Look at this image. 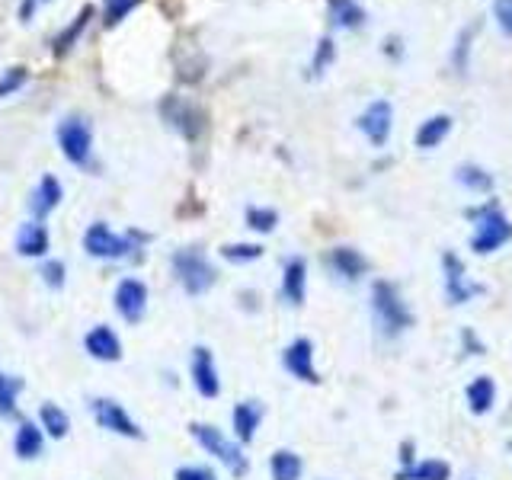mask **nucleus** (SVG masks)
Returning a JSON list of instances; mask_svg holds the SVG:
<instances>
[{
  "instance_id": "obj_26",
  "label": "nucleus",
  "mask_w": 512,
  "mask_h": 480,
  "mask_svg": "<svg viewBox=\"0 0 512 480\" xmlns=\"http://www.w3.org/2000/svg\"><path fill=\"white\" fill-rule=\"evenodd\" d=\"M330 20L343 29H356V26H362L365 13L356 0H330Z\"/></svg>"
},
{
  "instance_id": "obj_14",
  "label": "nucleus",
  "mask_w": 512,
  "mask_h": 480,
  "mask_svg": "<svg viewBox=\"0 0 512 480\" xmlns=\"http://www.w3.org/2000/svg\"><path fill=\"white\" fill-rule=\"evenodd\" d=\"M442 266H445V295L452 304H468L477 292L480 285L477 282H468V276H464V266L455 253H445L442 256Z\"/></svg>"
},
{
  "instance_id": "obj_13",
  "label": "nucleus",
  "mask_w": 512,
  "mask_h": 480,
  "mask_svg": "<svg viewBox=\"0 0 512 480\" xmlns=\"http://www.w3.org/2000/svg\"><path fill=\"white\" fill-rule=\"evenodd\" d=\"M84 349H87V356L96 362H119L122 359V340L109 324L90 327L84 336Z\"/></svg>"
},
{
  "instance_id": "obj_31",
  "label": "nucleus",
  "mask_w": 512,
  "mask_h": 480,
  "mask_svg": "<svg viewBox=\"0 0 512 480\" xmlns=\"http://www.w3.org/2000/svg\"><path fill=\"white\" fill-rule=\"evenodd\" d=\"M276 224H279V215L272 212V208H247V228L269 234V231H276Z\"/></svg>"
},
{
  "instance_id": "obj_30",
  "label": "nucleus",
  "mask_w": 512,
  "mask_h": 480,
  "mask_svg": "<svg viewBox=\"0 0 512 480\" xmlns=\"http://www.w3.org/2000/svg\"><path fill=\"white\" fill-rule=\"evenodd\" d=\"M221 256L228 263H253V260H260V256H263V247L260 244H224Z\"/></svg>"
},
{
  "instance_id": "obj_29",
  "label": "nucleus",
  "mask_w": 512,
  "mask_h": 480,
  "mask_svg": "<svg viewBox=\"0 0 512 480\" xmlns=\"http://www.w3.org/2000/svg\"><path fill=\"white\" fill-rule=\"evenodd\" d=\"M455 180L468 189V192H490L493 189V176L484 167H474V164H461Z\"/></svg>"
},
{
  "instance_id": "obj_7",
  "label": "nucleus",
  "mask_w": 512,
  "mask_h": 480,
  "mask_svg": "<svg viewBox=\"0 0 512 480\" xmlns=\"http://www.w3.org/2000/svg\"><path fill=\"white\" fill-rule=\"evenodd\" d=\"M512 237V224L509 218L500 212V208H484V212H477V231L471 237V250L474 253H493L500 250L506 240Z\"/></svg>"
},
{
  "instance_id": "obj_37",
  "label": "nucleus",
  "mask_w": 512,
  "mask_h": 480,
  "mask_svg": "<svg viewBox=\"0 0 512 480\" xmlns=\"http://www.w3.org/2000/svg\"><path fill=\"white\" fill-rule=\"evenodd\" d=\"M493 13H496L500 29L506 32V36H512V0H493Z\"/></svg>"
},
{
  "instance_id": "obj_17",
  "label": "nucleus",
  "mask_w": 512,
  "mask_h": 480,
  "mask_svg": "<svg viewBox=\"0 0 512 480\" xmlns=\"http://www.w3.org/2000/svg\"><path fill=\"white\" fill-rule=\"evenodd\" d=\"M48 250H52V237H48L45 224L42 221L23 224L20 234H16V253L26 256V260H39Z\"/></svg>"
},
{
  "instance_id": "obj_24",
  "label": "nucleus",
  "mask_w": 512,
  "mask_h": 480,
  "mask_svg": "<svg viewBox=\"0 0 512 480\" xmlns=\"http://www.w3.org/2000/svg\"><path fill=\"white\" fill-rule=\"evenodd\" d=\"M493 400H496V384L487 378V375H480L468 384V407L471 413H487L493 407Z\"/></svg>"
},
{
  "instance_id": "obj_5",
  "label": "nucleus",
  "mask_w": 512,
  "mask_h": 480,
  "mask_svg": "<svg viewBox=\"0 0 512 480\" xmlns=\"http://www.w3.org/2000/svg\"><path fill=\"white\" fill-rule=\"evenodd\" d=\"M93 420L100 429L112 432V436H122V439H144V429L138 426V420L132 413H128L119 400H112V397H96L93 404Z\"/></svg>"
},
{
  "instance_id": "obj_6",
  "label": "nucleus",
  "mask_w": 512,
  "mask_h": 480,
  "mask_svg": "<svg viewBox=\"0 0 512 480\" xmlns=\"http://www.w3.org/2000/svg\"><path fill=\"white\" fill-rule=\"evenodd\" d=\"M58 148L61 154L71 160L74 167H87L90 164V154H93V132H90V125L84 119H64L58 125Z\"/></svg>"
},
{
  "instance_id": "obj_35",
  "label": "nucleus",
  "mask_w": 512,
  "mask_h": 480,
  "mask_svg": "<svg viewBox=\"0 0 512 480\" xmlns=\"http://www.w3.org/2000/svg\"><path fill=\"white\" fill-rule=\"evenodd\" d=\"M64 263L61 260H48L45 266H42V282L48 285V288H64Z\"/></svg>"
},
{
  "instance_id": "obj_15",
  "label": "nucleus",
  "mask_w": 512,
  "mask_h": 480,
  "mask_svg": "<svg viewBox=\"0 0 512 480\" xmlns=\"http://www.w3.org/2000/svg\"><path fill=\"white\" fill-rule=\"evenodd\" d=\"M61 196H64V189H61V183L55 180V176L52 173L42 176L39 186L32 189V196H29V212H32V218L42 221V218L52 215L55 208H58V202H61Z\"/></svg>"
},
{
  "instance_id": "obj_32",
  "label": "nucleus",
  "mask_w": 512,
  "mask_h": 480,
  "mask_svg": "<svg viewBox=\"0 0 512 480\" xmlns=\"http://www.w3.org/2000/svg\"><path fill=\"white\" fill-rule=\"evenodd\" d=\"M474 32H477V26H468V29H461V36H458L455 55H452V64H455V71H458V74H468V55H471V39H474Z\"/></svg>"
},
{
  "instance_id": "obj_27",
  "label": "nucleus",
  "mask_w": 512,
  "mask_h": 480,
  "mask_svg": "<svg viewBox=\"0 0 512 480\" xmlns=\"http://www.w3.org/2000/svg\"><path fill=\"white\" fill-rule=\"evenodd\" d=\"M448 464L445 461H420L410 464V468L397 471V480H448Z\"/></svg>"
},
{
  "instance_id": "obj_36",
  "label": "nucleus",
  "mask_w": 512,
  "mask_h": 480,
  "mask_svg": "<svg viewBox=\"0 0 512 480\" xmlns=\"http://www.w3.org/2000/svg\"><path fill=\"white\" fill-rule=\"evenodd\" d=\"M173 480H218L212 468H202V464H183V468H176Z\"/></svg>"
},
{
  "instance_id": "obj_12",
  "label": "nucleus",
  "mask_w": 512,
  "mask_h": 480,
  "mask_svg": "<svg viewBox=\"0 0 512 480\" xmlns=\"http://www.w3.org/2000/svg\"><path fill=\"white\" fill-rule=\"evenodd\" d=\"M391 122H394V112H391V103L388 100H375L372 106H368L362 116H359V128L362 135L375 144V148H381V144H388L391 138Z\"/></svg>"
},
{
  "instance_id": "obj_25",
  "label": "nucleus",
  "mask_w": 512,
  "mask_h": 480,
  "mask_svg": "<svg viewBox=\"0 0 512 480\" xmlns=\"http://www.w3.org/2000/svg\"><path fill=\"white\" fill-rule=\"evenodd\" d=\"M23 394V378L0 372V420L16 416V400Z\"/></svg>"
},
{
  "instance_id": "obj_2",
  "label": "nucleus",
  "mask_w": 512,
  "mask_h": 480,
  "mask_svg": "<svg viewBox=\"0 0 512 480\" xmlns=\"http://www.w3.org/2000/svg\"><path fill=\"white\" fill-rule=\"evenodd\" d=\"M189 432H192V439H196L208 455L212 458H218L224 468H228L231 474H237V477H244L247 474V455L240 452V445L237 442H231L224 432L218 429V426H208V423H192L189 426Z\"/></svg>"
},
{
  "instance_id": "obj_20",
  "label": "nucleus",
  "mask_w": 512,
  "mask_h": 480,
  "mask_svg": "<svg viewBox=\"0 0 512 480\" xmlns=\"http://www.w3.org/2000/svg\"><path fill=\"white\" fill-rule=\"evenodd\" d=\"M330 266H333L336 276H343V279H349V282L362 279L365 272H368V260H365V256H362L359 250H352V247H333V253H330Z\"/></svg>"
},
{
  "instance_id": "obj_8",
  "label": "nucleus",
  "mask_w": 512,
  "mask_h": 480,
  "mask_svg": "<svg viewBox=\"0 0 512 480\" xmlns=\"http://www.w3.org/2000/svg\"><path fill=\"white\" fill-rule=\"evenodd\" d=\"M160 112H164V119H167L186 141H196V138L202 135L205 116H202V109H199L196 103L180 100V96H167L164 106H160Z\"/></svg>"
},
{
  "instance_id": "obj_10",
  "label": "nucleus",
  "mask_w": 512,
  "mask_h": 480,
  "mask_svg": "<svg viewBox=\"0 0 512 480\" xmlns=\"http://www.w3.org/2000/svg\"><path fill=\"white\" fill-rule=\"evenodd\" d=\"M189 375H192V384H196V391L212 400L221 394V378H218V365H215V356L208 346H196L192 349V359H189Z\"/></svg>"
},
{
  "instance_id": "obj_33",
  "label": "nucleus",
  "mask_w": 512,
  "mask_h": 480,
  "mask_svg": "<svg viewBox=\"0 0 512 480\" xmlns=\"http://www.w3.org/2000/svg\"><path fill=\"white\" fill-rule=\"evenodd\" d=\"M138 7V0H106V26H116L122 23L128 13H132Z\"/></svg>"
},
{
  "instance_id": "obj_11",
  "label": "nucleus",
  "mask_w": 512,
  "mask_h": 480,
  "mask_svg": "<svg viewBox=\"0 0 512 480\" xmlns=\"http://www.w3.org/2000/svg\"><path fill=\"white\" fill-rule=\"evenodd\" d=\"M282 365H285V372L304 381V384H317L320 375H317V368H314V343L311 340H304V336H298V340H292L285 346L282 352Z\"/></svg>"
},
{
  "instance_id": "obj_19",
  "label": "nucleus",
  "mask_w": 512,
  "mask_h": 480,
  "mask_svg": "<svg viewBox=\"0 0 512 480\" xmlns=\"http://www.w3.org/2000/svg\"><path fill=\"white\" fill-rule=\"evenodd\" d=\"M42 448H45V432H42V426L32 423V420H23L20 429H16V436H13V452H16V458L32 461V458L42 455Z\"/></svg>"
},
{
  "instance_id": "obj_4",
  "label": "nucleus",
  "mask_w": 512,
  "mask_h": 480,
  "mask_svg": "<svg viewBox=\"0 0 512 480\" xmlns=\"http://www.w3.org/2000/svg\"><path fill=\"white\" fill-rule=\"evenodd\" d=\"M135 240H144L141 234H116L109 224L96 221L84 231V250L93 260H125L128 253L135 250Z\"/></svg>"
},
{
  "instance_id": "obj_22",
  "label": "nucleus",
  "mask_w": 512,
  "mask_h": 480,
  "mask_svg": "<svg viewBox=\"0 0 512 480\" xmlns=\"http://www.w3.org/2000/svg\"><path fill=\"white\" fill-rule=\"evenodd\" d=\"M39 426H42L45 436L64 439L71 432V416L64 413L58 404H42V410H39Z\"/></svg>"
},
{
  "instance_id": "obj_9",
  "label": "nucleus",
  "mask_w": 512,
  "mask_h": 480,
  "mask_svg": "<svg viewBox=\"0 0 512 480\" xmlns=\"http://www.w3.org/2000/svg\"><path fill=\"white\" fill-rule=\"evenodd\" d=\"M112 301H116V311L125 324H141L144 314H148V285L135 276H128L116 285Z\"/></svg>"
},
{
  "instance_id": "obj_38",
  "label": "nucleus",
  "mask_w": 512,
  "mask_h": 480,
  "mask_svg": "<svg viewBox=\"0 0 512 480\" xmlns=\"http://www.w3.org/2000/svg\"><path fill=\"white\" fill-rule=\"evenodd\" d=\"M333 61V42L330 39H320L317 45V55H314V74H320Z\"/></svg>"
},
{
  "instance_id": "obj_3",
  "label": "nucleus",
  "mask_w": 512,
  "mask_h": 480,
  "mask_svg": "<svg viewBox=\"0 0 512 480\" xmlns=\"http://www.w3.org/2000/svg\"><path fill=\"white\" fill-rule=\"evenodd\" d=\"M173 276L183 285L186 295H205L215 285V269L205 260V253L196 247L173 253Z\"/></svg>"
},
{
  "instance_id": "obj_16",
  "label": "nucleus",
  "mask_w": 512,
  "mask_h": 480,
  "mask_svg": "<svg viewBox=\"0 0 512 480\" xmlns=\"http://www.w3.org/2000/svg\"><path fill=\"white\" fill-rule=\"evenodd\" d=\"M263 404L260 400H240V404L234 407V413H231V423H234V436H237V442H253V436H256V429H260V423H263Z\"/></svg>"
},
{
  "instance_id": "obj_21",
  "label": "nucleus",
  "mask_w": 512,
  "mask_h": 480,
  "mask_svg": "<svg viewBox=\"0 0 512 480\" xmlns=\"http://www.w3.org/2000/svg\"><path fill=\"white\" fill-rule=\"evenodd\" d=\"M448 132H452V116H432L416 128V148H439Z\"/></svg>"
},
{
  "instance_id": "obj_23",
  "label": "nucleus",
  "mask_w": 512,
  "mask_h": 480,
  "mask_svg": "<svg viewBox=\"0 0 512 480\" xmlns=\"http://www.w3.org/2000/svg\"><path fill=\"white\" fill-rule=\"evenodd\" d=\"M304 471V464L295 452H288V448H279V452H272L269 458V474L272 480H298Z\"/></svg>"
},
{
  "instance_id": "obj_18",
  "label": "nucleus",
  "mask_w": 512,
  "mask_h": 480,
  "mask_svg": "<svg viewBox=\"0 0 512 480\" xmlns=\"http://www.w3.org/2000/svg\"><path fill=\"white\" fill-rule=\"evenodd\" d=\"M304 295H308V263H304L301 256H295V260L285 263V272H282V298L288 304H295V308H301Z\"/></svg>"
},
{
  "instance_id": "obj_34",
  "label": "nucleus",
  "mask_w": 512,
  "mask_h": 480,
  "mask_svg": "<svg viewBox=\"0 0 512 480\" xmlns=\"http://www.w3.org/2000/svg\"><path fill=\"white\" fill-rule=\"evenodd\" d=\"M23 84H26V68H10L7 74H0V100L13 96Z\"/></svg>"
},
{
  "instance_id": "obj_28",
  "label": "nucleus",
  "mask_w": 512,
  "mask_h": 480,
  "mask_svg": "<svg viewBox=\"0 0 512 480\" xmlns=\"http://www.w3.org/2000/svg\"><path fill=\"white\" fill-rule=\"evenodd\" d=\"M90 20H93V7H84V10H80V13L74 16V23H71V26L64 29L61 36L55 39V55H68L71 48H74V42L80 39V32L87 29V23H90Z\"/></svg>"
},
{
  "instance_id": "obj_1",
  "label": "nucleus",
  "mask_w": 512,
  "mask_h": 480,
  "mask_svg": "<svg viewBox=\"0 0 512 480\" xmlns=\"http://www.w3.org/2000/svg\"><path fill=\"white\" fill-rule=\"evenodd\" d=\"M372 314H375V324L384 336H397L400 330H407L413 324V314L407 308V301L400 298V292L391 282H375Z\"/></svg>"
}]
</instances>
